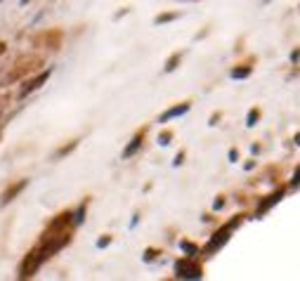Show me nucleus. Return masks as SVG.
<instances>
[{
    "mask_svg": "<svg viewBox=\"0 0 300 281\" xmlns=\"http://www.w3.org/2000/svg\"><path fill=\"white\" fill-rule=\"evenodd\" d=\"M239 222H241V217H236V220H232V222H227L225 227H222V229H220V231H217V234H215V236L210 239V243H208V246H206V250H208V253H210V250H217V248H220V246H222V243H225L227 239H229V231H232V229H236V227H239Z\"/></svg>",
    "mask_w": 300,
    "mask_h": 281,
    "instance_id": "f257e3e1",
    "label": "nucleus"
},
{
    "mask_svg": "<svg viewBox=\"0 0 300 281\" xmlns=\"http://www.w3.org/2000/svg\"><path fill=\"white\" fill-rule=\"evenodd\" d=\"M175 272L180 274V276H184V279H199L201 276V267L194 260H180V262L175 264Z\"/></svg>",
    "mask_w": 300,
    "mask_h": 281,
    "instance_id": "f03ea898",
    "label": "nucleus"
},
{
    "mask_svg": "<svg viewBox=\"0 0 300 281\" xmlns=\"http://www.w3.org/2000/svg\"><path fill=\"white\" fill-rule=\"evenodd\" d=\"M187 111H189V102H182L180 107L168 109V111H166V114H163V116H161L159 121H161V123H168L170 118H177V116H184V114H187Z\"/></svg>",
    "mask_w": 300,
    "mask_h": 281,
    "instance_id": "7ed1b4c3",
    "label": "nucleus"
},
{
    "mask_svg": "<svg viewBox=\"0 0 300 281\" xmlns=\"http://www.w3.org/2000/svg\"><path fill=\"white\" fill-rule=\"evenodd\" d=\"M24 187H26V180H19L17 184H12L10 189H5V191H3V196H0V206L10 203V201H12V196H17V194L24 189Z\"/></svg>",
    "mask_w": 300,
    "mask_h": 281,
    "instance_id": "20e7f679",
    "label": "nucleus"
},
{
    "mask_svg": "<svg viewBox=\"0 0 300 281\" xmlns=\"http://www.w3.org/2000/svg\"><path fill=\"white\" fill-rule=\"evenodd\" d=\"M48 76H50V71H45V74H41L38 78H36V81H31L29 85H24V90H22V95H29V92H34L36 88H41L43 83L48 81Z\"/></svg>",
    "mask_w": 300,
    "mask_h": 281,
    "instance_id": "39448f33",
    "label": "nucleus"
},
{
    "mask_svg": "<svg viewBox=\"0 0 300 281\" xmlns=\"http://www.w3.org/2000/svg\"><path fill=\"white\" fill-rule=\"evenodd\" d=\"M142 147V132L140 135H135L133 140H130V147H125V151H123V158H130L135 154V151H137V149Z\"/></svg>",
    "mask_w": 300,
    "mask_h": 281,
    "instance_id": "423d86ee",
    "label": "nucleus"
},
{
    "mask_svg": "<svg viewBox=\"0 0 300 281\" xmlns=\"http://www.w3.org/2000/svg\"><path fill=\"white\" fill-rule=\"evenodd\" d=\"M76 144H78V140H74V142H71V144H69V147H62V149H57V151H55V161H57V158H62V156H67V154H71V151H74V149H76Z\"/></svg>",
    "mask_w": 300,
    "mask_h": 281,
    "instance_id": "0eeeda50",
    "label": "nucleus"
},
{
    "mask_svg": "<svg viewBox=\"0 0 300 281\" xmlns=\"http://www.w3.org/2000/svg\"><path fill=\"white\" fill-rule=\"evenodd\" d=\"M180 59H182V55H170V59L166 62V71L170 74V71H175L177 64H180Z\"/></svg>",
    "mask_w": 300,
    "mask_h": 281,
    "instance_id": "6e6552de",
    "label": "nucleus"
},
{
    "mask_svg": "<svg viewBox=\"0 0 300 281\" xmlns=\"http://www.w3.org/2000/svg\"><path fill=\"white\" fill-rule=\"evenodd\" d=\"M253 66H243V69H232V78H248Z\"/></svg>",
    "mask_w": 300,
    "mask_h": 281,
    "instance_id": "1a4fd4ad",
    "label": "nucleus"
},
{
    "mask_svg": "<svg viewBox=\"0 0 300 281\" xmlns=\"http://www.w3.org/2000/svg\"><path fill=\"white\" fill-rule=\"evenodd\" d=\"M177 12H168V15H161V17H156L154 19V24H166V22H173V19H177Z\"/></svg>",
    "mask_w": 300,
    "mask_h": 281,
    "instance_id": "9d476101",
    "label": "nucleus"
},
{
    "mask_svg": "<svg viewBox=\"0 0 300 281\" xmlns=\"http://www.w3.org/2000/svg\"><path fill=\"white\" fill-rule=\"evenodd\" d=\"M170 140H173V132H161V137H159V144H163V147H166V144H170Z\"/></svg>",
    "mask_w": 300,
    "mask_h": 281,
    "instance_id": "9b49d317",
    "label": "nucleus"
},
{
    "mask_svg": "<svg viewBox=\"0 0 300 281\" xmlns=\"http://www.w3.org/2000/svg\"><path fill=\"white\" fill-rule=\"evenodd\" d=\"M180 248H182V250H187V253H196V250H199L196 246H192V243H187V241H182V243H180Z\"/></svg>",
    "mask_w": 300,
    "mask_h": 281,
    "instance_id": "f8f14e48",
    "label": "nucleus"
},
{
    "mask_svg": "<svg viewBox=\"0 0 300 281\" xmlns=\"http://www.w3.org/2000/svg\"><path fill=\"white\" fill-rule=\"evenodd\" d=\"M258 118H260L258 109H255V111H250V114H248V125H255V121H258Z\"/></svg>",
    "mask_w": 300,
    "mask_h": 281,
    "instance_id": "ddd939ff",
    "label": "nucleus"
},
{
    "mask_svg": "<svg viewBox=\"0 0 300 281\" xmlns=\"http://www.w3.org/2000/svg\"><path fill=\"white\" fill-rule=\"evenodd\" d=\"M109 243H111V236H104V239L97 241V246H100V248H107Z\"/></svg>",
    "mask_w": 300,
    "mask_h": 281,
    "instance_id": "4468645a",
    "label": "nucleus"
},
{
    "mask_svg": "<svg viewBox=\"0 0 300 281\" xmlns=\"http://www.w3.org/2000/svg\"><path fill=\"white\" fill-rule=\"evenodd\" d=\"M229 158H232V161H236V158H239V151H236V149H232V151H229Z\"/></svg>",
    "mask_w": 300,
    "mask_h": 281,
    "instance_id": "2eb2a0df",
    "label": "nucleus"
},
{
    "mask_svg": "<svg viewBox=\"0 0 300 281\" xmlns=\"http://www.w3.org/2000/svg\"><path fill=\"white\" fill-rule=\"evenodd\" d=\"M3 50H5V45H3V43H0V55H3Z\"/></svg>",
    "mask_w": 300,
    "mask_h": 281,
    "instance_id": "dca6fc26",
    "label": "nucleus"
},
{
    "mask_svg": "<svg viewBox=\"0 0 300 281\" xmlns=\"http://www.w3.org/2000/svg\"><path fill=\"white\" fill-rule=\"evenodd\" d=\"M26 3H29V0H22V5H26Z\"/></svg>",
    "mask_w": 300,
    "mask_h": 281,
    "instance_id": "f3484780",
    "label": "nucleus"
}]
</instances>
